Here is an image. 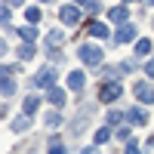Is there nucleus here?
Here are the masks:
<instances>
[{
	"label": "nucleus",
	"instance_id": "1",
	"mask_svg": "<svg viewBox=\"0 0 154 154\" xmlns=\"http://www.w3.org/2000/svg\"><path fill=\"white\" fill-rule=\"evenodd\" d=\"M80 59H83V65H102V59H105V56H102V49L96 46V43H83L80 46Z\"/></svg>",
	"mask_w": 154,
	"mask_h": 154
},
{
	"label": "nucleus",
	"instance_id": "2",
	"mask_svg": "<svg viewBox=\"0 0 154 154\" xmlns=\"http://www.w3.org/2000/svg\"><path fill=\"white\" fill-rule=\"evenodd\" d=\"M34 86H37V89H53V86H56V71L49 68V65L40 68V71H37V77H34Z\"/></svg>",
	"mask_w": 154,
	"mask_h": 154
},
{
	"label": "nucleus",
	"instance_id": "3",
	"mask_svg": "<svg viewBox=\"0 0 154 154\" xmlns=\"http://www.w3.org/2000/svg\"><path fill=\"white\" fill-rule=\"evenodd\" d=\"M133 93H136V99H139V102H145V105H154V86H151L148 80H139V83L133 86Z\"/></svg>",
	"mask_w": 154,
	"mask_h": 154
},
{
	"label": "nucleus",
	"instance_id": "4",
	"mask_svg": "<svg viewBox=\"0 0 154 154\" xmlns=\"http://www.w3.org/2000/svg\"><path fill=\"white\" fill-rule=\"evenodd\" d=\"M59 19L65 25H77V22H80V12H77V6H62L59 9Z\"/></svg>",
	"mask_w": 154,
	"mask_h": 154
},
{
	"label": "nucleus",
	"instance_id": "5",
	"mask_svg": "<svg viewBox=\"0 0 154 154\" xmlns=\"http://www.w3.org/2000/svg\"><path fill=\"white\" fill-rule=\"evenodd\" d=\"M117 96H120V83H117V80L102 86V102H111V99H117Z\"/></svg>",
	"mask_w": 154,
	"mask_h": 154
},
{
	"label": "nucleus",
	"instance_id": "6",
	"mask_svg": "<svg viewBox=\"0 0 154 154\" xmlns=\"http://www.w3.org/2000/svg\"><path fill=\"white\" fill-rule=\"evenodd\" d=\"M28 117H31V114H22V117H16V120L9 123V130H12V133H25V130H28V123H31Z\"/></svg>",
	"mask_w": 154,
	"mask_h": 154
},
{
	"label": "nucleus",
	"instance_id": "7",
	"mask_svg": "<svg viewBox=\"0 0 154 154\" xmlns=\"http://www.w3.org/2000/svg\"><path fill=\"white\" fill-rule=\"evenodd\" d=\"M133 37H136V28H133V25H123L114 40H117V43H126V40H133Z\"/></svg>",
	"mask_w": 154,
	"mask_h": 154
},
{
	"label": "nucleus",
	"instance_id": "8",
	"mask_svg": "<svg viewBox=\"0 0 154 154\" xmlns=\"http://www.w3.org/2000/svg\"><path fill=\"white\" fill-rule=\"evenodd\" d=\"M126 16H130V9H126V6H114V9H108V19H111V22H126Z\"/></svg>",
	"mask_w": 154,
	"mask_h": 154
},
{
	"label": "nucleus",
	"instance_id": "9",
	"mask_svg": "<svg viewBox=\"0 0 154 154\" xmlns=\"http://www.w3.org/2000/svg\"><path fill=\"white\" fill-rule=\"evenodd\" d=\"M89 34H93V37H111V28L102 25V22H93V25H89Z\"/></svg>",
	"mask_w": 154,
	"mask_h": 154
},
{
	"label": "nucleus",
	"instance_id": "10",
	"mask_svg": "<svg viewBox=\"0 0 154 154\" xmlns=\"http://www.w3.org/2000/svg\"><path fill=\"white\" fill-rule=\"evenodd\" d=\"M68 86L71 89H83V71H71L68 74Z\"/></svg>",
	"mask_w": 154,
	"mask_h": 154
},
{
	"label": "nucleus",
	"instance_id": "11",
	"mask_svg": "<svg viewBox=\"0 0 154 154\" xmlns=\"http://www.w3.org/2000/svg\"><path fill=\"white\" fill-rule=\"evenodd\" d=\"M65 89H59V86H53V89H49V102H53V105H65Z\"/></svg>",
	"mask_w": 154,
	"mask_h": 154
},
{
	"label": "nucleus",
	"instance_id": "12",
	"mask_svg": "<svg viewBox=\"0 0 154 154\" xmlns=\"http://www.w3.org/2000/svg\"><path fill=\"white\" fill-rule=\"evenodd\" d=\"M126 117H130V120H133V123H148V114H145V111H142V108H139V111H136V108H133V111H130V114H126Z\"/></svg>",
	"mask_w": 154,
	"mask_h": 154
},
{
	"label": "nucleus",
	"instance_id": "13",
	"mask_svg": "<svg viewBox=\"0 0 154 154\" xmlns=\"http://www.w3.org/2000/svg\"><path fill=\"white\" fill-rule=\"evenodd\" d=\"M19 34H22V40H25V43H34V40H37V31L28 28V25H25V28H19Z\"/></svg>",
	"mask_w": 154,
	"mask_h": 154
},
{
	"label": "nucleus",
	"instance_id": "14",
	"mask_svg": "<svg viewBox=\"0 0 154 154\" xmlns=\"http://www.w3.org/2000/svg\"><path fill=\"white\" fill-rule=\"evenodd\" d=\"M148 53H151V40H148V37H142V40L136 43V56H148Z\"/></svg>",
	"mask_w": 154,
	"mask_h": 154
},
{
	"label": "nucleus",
	"instance_id": "15",
	"mask_svg": "<svg viewBox=\"0 0 154 154\" xmlns=\"http://www.w3.org/2000/svg\"><path fill=\"white\" fill-rule=\"evenodd\" d=\"M46 43H49V46H59V43H65V34H62V31H49Z\"/></svg>",
	"mask_w": 154,
	"mask_h": 154
},
{
	"label": "nucleus",
	"instance_id": "16",
	"mask_svg": "<svg viewBox=\"0 0 154 154\" xmlns=\"http://www.w3.org/2000/svg\"><path fill=\"white\" fill-rule=\"evenodd\" d=\"M31 56H34V46H31V43L19 46V59H31Z\"/></svg>",
	"mask_w": 154,
	"mask_h": 154
},
{
	"label": "nucleus",
	"instance_id": "17",
	"mask_svg": "<svg viewBox=\"0 0 154 154\" xmlns=\"http://www.w3.org/2000/svg\"><path fill=\"white\" fill-rule=\"evenodd\" d=\"M34 111H37V96L25 99V114H34Z\"/></svg>",
	"mask_w": 154,
	"mask_h": 154
},
{
	"label": "nucleus",
	"instance_id": "18",
	"mask_svg": "<svg viewBox=\"0 0 154 154\" xmlns=\"http://www.w3.org/2000/svg\"><path fill=\"white\" fill-rule=\"evenodd\" d=\"M59 123H62V117H59V114H46V126H49V130H56Z\"/></svg>",
	"mask_w": 154,
	"mask_h": 154
},
{
	"label": "nucleus",
	"instance_id": "19",
	"mask_svg": "<svg viewBox=\"0 0 154 154\" xmlns=\"http://www.w3.org/2000/svg\"><path fill=\"white\" fill-rule=\"evenodd\" d=\"M108 139H111V130H108V126H102V130L96 133V142H108Z\"/></svg>",
	"mask_w": 154,
	"mask_h": 154
},
{
	"label": "nucleus",
	"instance_id": "20",
	"mask_svg": "<svg viewBox=\"0 0 154 154\" xmlns=\"http://www.w3.org/2000/svg\"><path fill=\"white\" fill-rule=\"evenodd\" d=\"M28 22H31V25L40 22V9H37V6H31V9H28Z\"/></svg>",
	"mask_w": 154,
	"mask_h": 154
},
{
	"label": "nucleus",
	"instance_id": "21",
	"mask_svg": "<svg viewBox=\"0 0 154 154\" xmlns=\"http://www.w3.org/2000/svg\"><path fill=\"white\" fill-rule=\"evenodd\" d=\"M77 3H80V6H86L89 12H96V9H99V6H96V0H77Z\"/></svg>",
	"mask_w": 154,
	"mask_h": 154
},
{
	"label": "nucleus",
	"instance_id": "22",
	"mask_svg": "<svg viewBox=\"0 0 154 154\" xmlns=\"http://www.w3.org/2000/svg\"><path fill=\"white\" fill-rule=\"evenodd\" d=\"M120 120H123L120 111H111V114H108V123H120Z\"/></svg>",
	"mask_w": 154,
	"mask_h": 154
},
{
	"label": "nucleus",
	"instance_id": "23",
	"mask_svg": "<svg viewBox=\"0 0 154 154\" xmlns=\"http://www.w3.org/2000/svg\"><path fill=\"white\" fill-rule=\"evenodd\" d=\"M123 154H139V142H130V145H126V151Z\"/></svg>",
	"mask_w": 154,
	"mask_h": 154
},
{
	"label": "nucleus",
	"instance_id": "24",
	"mask_svg": "<svg viewBox=\"0 0 154 154\" xmlns=\"http://www.w3.org/2000/svg\"><path fill=\"white\" fill-rule=\"evenodd\" d=\"M145 74H148V77H154V59H151L148 65H145Z\"/></svg>",
	"mask_w": 154,
	"mask_h": 154
},
{
	"label": "nucleus",
	"instance_id": "25",
	"mask_svg": "<svg viewBox=\"0 0 154 154\" xmlns=\"http://www.w3.org/2000/svg\"><path fill=\"white\" fill-rule=\"evenodd\" d=\"M49 154H68V151H65V148H62V145H56V148H53V151H49Z\"/></svg>",
	"mask_w": 154,
	"mask_h": 154
},
{
	"label": "nucleus",
	"instance_id": "26",
	"mask_svg": "<svg viewBox=\"0 0 154 154\" xmlns=\"http://www.w3.org/2000/svg\"><path fill=\"white\" fill-rule=\"evenodd\" d=\"M83 154H99V151L96 148H83Z\"/></svg>",
	"mask_w": 154,
	"mask_h": 154
},
{
	"label": "nucleus",
	"instance_id": "27",
	"mask_svg": "<svg viewBox=\"0 0 154 154\" xmlns=\"http://www.w3.org/2000/svg\"><path fill=\"white\" fill-rule=\"evenodd\" d=\"M9 3H22V0H9Z\"/></svg>",
	"mask_w": 154,
	"mask_h": 154
},
{
	"label": "nucleus",
	"instance_id": "28",
	"mask_svg": "<svg viewBox=\"0 0 154 154\" xmlns=\"http://www.w3.org/2000/svg\"><path fill=\"white\" fill-rule=\"evenodd\" d=\"M151 3H154V0H151Z\"/></svg>",
	"mask_w": 154,
	"mask_h": 154
}]
</instances>
